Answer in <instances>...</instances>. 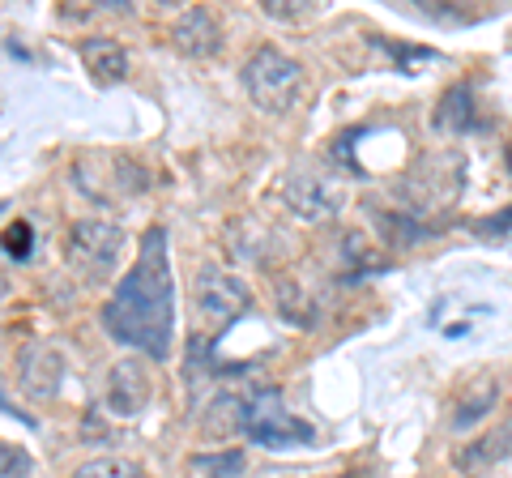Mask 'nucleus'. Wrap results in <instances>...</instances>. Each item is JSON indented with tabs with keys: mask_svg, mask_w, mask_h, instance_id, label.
Listing matches in <instances>:
<instances>
[{
	"mask_svg": "<svg viewBox=\"0 0 512 478\" xmlns=\"http://www.w3.org/2000/svg\"><path fill=\"white\" fill-rule=\"evenodd\" d=\"M197 466L210 470V478H239V474H244V453L227 449V453H218V457H197Z\"/></svg>",
	"mask_w": 512,
	"mask_h": 478,
	"instance_id": "nucleus-15",
	"label": "nucleus"
},
{
	"mask_svg": "<svg viewBox=\"0 0 512 478\" xmlns=\"http://www.w3.org/2000/svg\"><path fill=\"white\" fill-rule=\"evenodd\" d=\"M239 77H244L248 99L261 107L265 116H286L303 94V65L286 52H278V47H256L244 60Z\"/></svg>",
	"mask_w": 512,
	"mask_h": 478,
	"instance_id": "nucleus-2",
	"label": "nucleus"
},
{
	"mask_svg": "<svg viewBox=\"0 0 512 478\" xmlns=\"http://www.w3.org/2000/svg\"><path fill=\"white\" fill-rule=\"evenodd\" d=\"M82 60H86V69L94 73V82H124L128 77V52L116 43V39H107V35H94L82 43Z\"/></svg>",
	"mask_w": 512,
	"mask_h": 478,
	"instance_id": "nucleus-10",
	"label": "nucleus"
},
{
	"mask_svg": "<svg viewBox=\"0 0 512 478\" xmlns=\"http://www.w3.org/2000/svg\"><path fill=\"white\" fill-rule=\"evenodd\" d=\"M154 393V380H150V368L141 359H120L116 368L107 376V406L120 414V419H133V414L146 410Z\"/></svg>",
	"mask_w": 512,
	"mask_h": 478,
	"instance_id": "nucleus-7",
	"label": "nucleus"
},
{
	"mask_svg": "<svg viewBox=\"0 0 512 478\" xmlns=\"http://www.w3.org/2000/svg\"><path fill=\"white\" fill-rule=\"evenodd\" d=\"M26 474H30V453L0 440V478H26Z\"/></svg>",
	"mask_w": 512,
	"mask_h": 478,
	"instance_id": "nucleus-16",
	"label": "nucleus"
},
{
	"mask_svg": "<svg viewBox=\"0 0 512 478\" xmlns=\"http://www.w3.org/2000/svg\"><path fill=\"white\" fill-rule=\"evenodd\" d=\"M175 47L188 56H214L218 47H222V30L214 22V13H205V9H188L180 22H175Z\"/></svg>",
	"mask_w": 512,
	"mask_h": 478,
	"instance_id": "nucleus-9",
	"label": "nucleus"
},
{
	"mask_svg": "<svg viewBox=\"0 0 512 478\" xmlns=\"http://www.w3.org/2000/svg\"><path fill=\"white\" fill-rule=\"evenodd\" d=\"M0 299H5V282H0Z\"/></svg>",
	"mask_w": 512,
	"mask_h": 478,
	"instance_id": "nucleus-19",
	"label": "nucleus"
},
{
	"mask_svg": "<svg viewBox=\"0 0 512 478\" xmlns=\"http://www.w3.org/2000/svg\"><path fill=\"white\" fill-rule=\"evenodd\" d=\"M244 436L256 444V449H299V444L316 440V427L308 419H299L282 406L278 389H261L248 397V414H244Z\"/></svg>",
	"mask_w": 512,
	"mask_h": 478,
	"instance_id": "nucleus-3",
	"label": "nucleus"
},
{
	"mask_svg": "<svg viewBox=\"0 0 512 478\" xmlns=\"http://www.w3.org/2000/svg\"><path fill=\"white\" fill-rule=\"evenodd\" d=\"M286 205L303 218V222H320V218H333L342 205V188L320 171H299L286 180Z\"/></svg>",
	"mask_w": 512,
	"mask_h": 478,
	"instance_id": "nucleus-6",
	"label": "nucleus"
},
{
	"mask_svg": "<svg viewBox=\"0 0 512 478\" xmlns=\"http://www.w3.org/2000/svg\"><path fill=\"white\" fill-rule=\"evenodd\" d=\"M0 414H5V419H22L26 427H39V419H35V414H22V410H18V402H9V393H5V380H0Z\"/></svg>",
	"mask_w": 512,
	"mask_h": 478,
	"instance_id": "nucleus-18",
	"label": "nucleus"
},
{
	"mask_svg": "<svg viewBox=\"0 0 512 478\" xmlns=\"http://www.w3.org/2000/svg\"><path fill=\"white\" fill-rule=\"evenodd\" d=\"M18 376H22V389L39 402H52L60 393V376H64V355L56 346H26L22 350V363H18Z\"/></svg>",
	"mask_w": 512,
	"mask_h": 478,
	"instance_id": "nucleus-8",
	"label": "nucleus"
},
{
	"mask_svg": "<svg viewBox=\"0 0 512 478\" xmlns=\"http://www.w3.org/2000/svg\"><path fill=\"white\" fill-rule=\"evenodd\" d=\"M0 244H5V252L13 261H30V252H35V227H30L26 218L9 222L5 235H0Z\"/></svg>",
	"mask_w": 512,
	"mask_h": 478,
	"instance_id": "nucleus-13",
	"label": "nucleus"
},
{
	"mask_svg": "<svg viewBox=\"0 0 512 478\" xmlns=\"http://www.w3.org/2000/svg\"><path fill=\"white\" fill-rule=\"evenodd\" d=\"M197 308L227 329V325L239 321V316L252 312V291H248L244 278L222 274V269H205V274L197 278Z\"/></svg>",
	"mask_w": 512,
	"mask_h": 478,
	"instance_id": "nucleus-5",
	"label": "nucleus"
},
{
	"mask_svg": "<svg viewBox=\"0 0 512 478\" xmlns=\"http://www.w3.org/2000/svg\"><path fill=\"white\" fill-rule=\"evenodd\" d=\"M73 478H146V470L128 457H90L86 466H77Z\"/></svg>",
	"mask_w": 512,
	"mask_h": 478,
	"instance_id": "nucleus-12",
	"label": "nucleus"
},
{
	"mask_svg": "<svg viewBox=\"0 0 512 478\" xmlns=\"http://www.w3.org/2000/svg\"><path fill=\"white\" fill-rule=\"evenodd\" d=\"M436 129L440 133H470L478 129V111H474V86H448L444 99L436 107Z\"/></svg>",
	"mask_w": 512,
	"mask_h": 478,
	"instance_id": "nucleus-11",
	"label": "nucleus"
},
{
	"mask_svg": "<svg viewBox=\"0 0 512 478\" xmlns=\"http://www.w3.org/2000/svg\"><path fill=\"white\" fill-rule=\"evenodd\" d=\"M120 248H124V227H116V222L82 218L69 227V261L90 286L116 278Z\"/></svg>",
	"mask_w": 512,
	"mask_h": 478,
	"instance_id": "nucleus-4",
	"label": "nucleus"
},
{
	"mask_svg": "<svg viewBox=\"0 0 512 478\" xmlns=\"http://www.w3.org/2000/svg\"><path fill=\"white\" fill-rule=\"evenodd\" d=\"M495 402H500V389H487L483 397H474V402H466V406H457V427H474L478 419H483L487 410H495Z\"/></svg>",
	"mask_w": 512,
	"mask_h": 478,
	"instance_id": "nucleus-17",
	"label": "nucleus"
},
{
	"mask_svg": "<svg viewBox=\"0 0 512 478\" xmlns=\"http://www.w3.org/2000/svg\"><path fill=\"white\" fill-rule=\"evenodd\" d=\"M508 449H512V427H500V436H487V440H478L474 449H466V466H483V461H491V457H508Z\"/></svg>",
	"mask_w": 512,
	"mask_h": 478,
	"instance_id": "nucleus-14",
	"label": "nucleus"
},
{
	"mask_svg": "<svg viewBox=\"0 0 512 478\" xmlns=\"http://www.w3.org/2000/svg\"><path fill=\"white\" fill-rule=\"evenodd\" d=\"M103 329L120 346H137L141 355L167 359L175 342V278L167 257V227L141 235L137 261L116 282L103 304Z\"/></svg>",
	"mask_w": 512,
	"mask_h": 478,
	"instance_id": "nucleus-1",
	"label": "nucleus"
}]
</instances>
